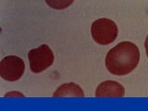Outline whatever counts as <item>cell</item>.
<instances>
[{"label": "cell", "mask_w": 148, "mask_h": 111, "mask_svg": "<svg viewBox=\"0 0 148 111\" xmlns=\"http://www.w3.org/2000/svg\"><path fill=\"white\" fill-rule=\"evenodd\" d=\"M140 61V51L132 42H121L108 51L106 67L114 75L123 76L132 72Z\"/></svg>", "instance_id": "6da1fadb"}, {"label": "cell", "mask_w": 148, "mask_h": 111, "mask_svg": "<svg viewBox=\"0 0 148 111\" xmlns=\"http://www.w3.org/2000/svg\"><path fill=\"white\" fill-rule=\"evenodd\" d=\"M117 24L109 18H102L92 22L91 34L92 39L101 45H108L116 40L118 36Z\"/></svg>", "instance_id": "7a4b0ae2"}, {"label": "cell", "mask_w": 148, "mask_h": 111, "mask_svg": "<svg viewBox=\"0 0 148 111\" xmlns=\"http://www.w3.org/2000/svg\"><path fill=\"white\" fill-rule=\"evenodd\" d=\"M31 71L39 73L48 69L54 62V54L47 45H42L39 47L30 50L28 53Z\"/></svg>", "instance_id": "3957f363"}, {"label": "cell", "mask_w": 148, "mask_h": 111, "mask_svg": "<svg viewBox=\"0 0 148 111\" xmlns=\"http://www.w3.org/2000/svg\"><path fill=\"white\" fill-rule=\"evenodd\" d=\"M24 61L16 56H8L0 62V76L8 82L18 81L24 72Z\"/></svg>", "instance_id": "277c9868"}, {"label": "cell", "mask_w": 148, "mask_h": 111, "mask_svg": "<svg viewBox=\"0 0 148 111\" xmlns=\"http://www.w3.org/2000/svg\"><path fill=\"white\" fill-rule=\"evenodd\" d=\"M125 95L124 87L114 81H106L97 86L96 97H122Z\"/></svg>", "instance_id": "5b68a950"}, {"label": "cell", "mask_w": 148, "mask_h": 111, "mask_svg": "<svg viewBox=\"0 0 148 111\" xmlns=\"http://www.w3.org/2000/svg\"><path fill=\"white\" fill-rule=\"evenodd\" d=\"M54 97H64V96H74V97H83L84 92L78 84L74 82L64 83L60 85L57 91L54 92Z\"/></svg>", "instance_id": "8992f818"}, {"label": "cell", "mask_w": 148, "mask_h": 111, "mask_svg": "<svg viewBox=\"0 0 148 111\" xmlns=\"http://www.w3.org/2000/svg\"><path fill=\"white\" fill-rule=\"evenodd\" d=\"M46 4L54 9H65L74 2V0H45Z\"/></svg>", "instance_id": "52a82bcc"}, {"label": "cell", "mask_w": 148, "mask_h": 111, "mask_svg": "<svg viewBox=\"0 0 148 111\" xmlns=\"http://www.w3.org/2000/svg\"><path fill=\"white\" fill-rule=\"evenodd\" d=\"M10 95H20L21 97V96H22V97L24 96L22 94H20V92H8V94H7V95H6V96H7V97H8V96L9 97Z\"/></svg>", "instance_id": "ba28073f"}, {"label": "cell", "mask_w": 148, "mask_h": 111, "mask_svg": "<svg viewBox=\"0 0 148 111\" xmlns=\"http://www.w3.org/2000/svg\"><path fill=\"white\" fill-rule=\"evenodd\" d=\"M145 51H146V55L148 57V35L145 39Z\"/></svg>", "instance_id": "9c48e42d"}]
</instances>
